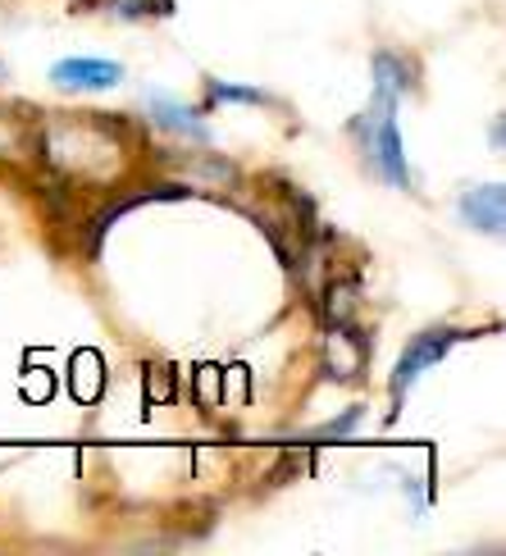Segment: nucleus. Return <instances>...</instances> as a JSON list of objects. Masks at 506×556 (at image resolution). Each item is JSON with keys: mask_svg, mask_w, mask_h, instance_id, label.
I'll use <instances>...</instances> for the list:
<instances>
[{"mask_svg": "<svg viewBox=\"0 0 506 556\" xmlns=\"http://www.w3.org/2000/svg\"><path fill=\"white\" fill-rule=\"evenodd\" d=\"M37 151L55 169L74 178H105L119 169V132L110 128V114H55L41 128Z\"/></svg>", "mask_w": 506, "mask_h": 556, "instance_id": "nucleus-1", "label": "nucleus"}, {"mask_svg": "<svg viewBox=\"0 0 506 556\" xmlns=\"http://www.w3.org/2000/svg\"><path fill=\"white\" fill-rule=\"evenodd\" d=\"M375 91L379 97L402 101L406 91H416V68H410L406 60H397L393 51H379L375 55Z\"/></svg>", "mask_w": 506, "mask_h": 556, "instance_id": "nucleus-7", "label": "nucleus"}, {"mask_svg": "<svg viewBox=\"0 0 506 556\" xmlns=\"http://www.w3.org/2000/svg\"><path fill=\"white\" fill-rule=\"evenodd\" d=\"M147 114H151L160 128H169V132H178V137H192V142H211V128L201 124V114L188 110L182 101H174V97H160V91H151V97H147Z\"/></svg>", "mask_w": 506, "mask_h": 556, "instance_id": "nucleus-6", "label": "nucleus"}, {"mask_svg": "<svg viewBox=\"0 0 506 556\" xmlns=\"http://www.w3.org/2000/svg\"><path fill=\"white\" fill-rule=\"evenodd\" d=\"M456 211H461V219L470 228H479V233H502L506 228V192L497 188V182H484V188L461 192Z\"/></svg>", "mask_w": 506, "mask_h": 556, "instance_id": "nucleus-5", "label": "nucleus"}, {"mask_svg": "<svg viewBox=\"0 0 506 556\" xmlns=\"http://www.w3.org/2000/svg\"><path fill=\"white\" fill-rule=\"evenodd\" d=\"M51 83L64 87V91H105V87H119L124 83V64L74 55V60H60L51 68Z\"/></svg>", "mask_w": 506, "mask_h": 556, "instance_id": "nucleus-4", "label": "nucleus"}, {"mask_svg": "<svg viewBox=\"0 0 506 556\" xmlns=\"http://www.w3.org/2000/svg\"><path fill=\"white\" fill-rule=\"evenodd\" d=\"M352 132L360 137V151L370 160V169L393 182V188L410 192L416 188V178H410V165H406V151H402V132H397V101L393 97H370V110L360 114L352 124Z\"/></svg>", "mask_w": 506, "mask_h": 556, "instance_id": "nucleus-2", "label": "nucleus"}, {"mask_svg": "<svg viewBox=\"0 0 506 556\" xmlns=\"http://www.w3.org/2000/svg\"><path fill=\"white\" fill-rule=\"evenodd\" d=\"M110 10H119L124 18H142V14H174V0H110Z\"/></svg>", "mask_w": 506, "mask_h": 556, "instance_id": "nucleus-9", "label": "nucleus"}, {"mask_svg": "<svg viewBox=\"0 0 506 556\" xmlns=\"http://www.w3.org/2000/svg\"><path fill=\"white\" fill-rule=\"evenodd\" d=\"M0 78H5V64H0Z\"/></svg>", "mask_w": 506, "mask_h": 556, "instance_id": "nucleus-10", "label": "nucleus"}, {"mask_svg": "<svg viewBox=\"0 0 506 556\" xmlns=\"http://www.w3.org/2000/svg\"><path fill=\"white\" fill-rule=\"evenodd\" d=\"M205 97H211V105H228V101H242V105H274L269 91H261V87H238V83H219V78H205Z\"/></svg>", "mask_w": 506, "mask_h": 556, "instance_id": "nucleus-8", "label": "nucleus"}, {"mask_svg": "<svg viewBox=\"0 0 506 556\" xmlns=\"http://www.w3.org/2000/svg\"><path fill=\"white\" fill-rule=\"evenodd\" d=\"M466 338H470V333H461V329H425V333L410 338V346L402 352V361H397V369H393V406L402 410V397L420 383L425 369L439 365V361L452 352V346L466 342ZM397 410H393V415H397Z\"/></svg>", "mask_w": 506, "mask_h": 556, "instance_id": "nucleus-3", "label": "nucleus"}]
</instances>
